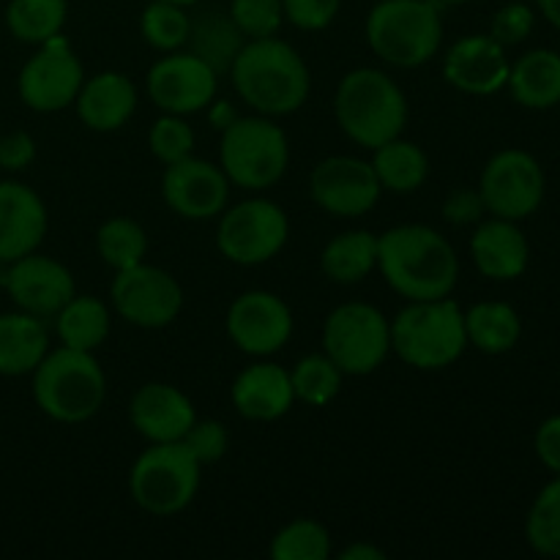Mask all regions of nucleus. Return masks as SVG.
Returning a JSON list of instances; mask_svg holds the SVG:
<instances>
[{"label":"nucleus","instance_id":"nucleus-18","mask_svg":"<svg viewBox=\"0 0 560 560\" xmlns=\"http://www.w3.org/2000/svg\"><path fill=\"white\" fill-rule=\"evenodd\" d=\"M162 197L173 213L191 222H202V219L219 217L228 208L230 180L217 164L186 156L164 170Z\"/></svg>","mask_w":560,"mask_h":560},{"label":"nucleus","instance_id":"nucleus-40","mask_svg":"<svg viewBox=\"0 0 560 560\" xmlns=\"http://www.w3.org/2000/svg\"><path fill=\"white\" fill-rule=\"evenodd\" d=\"M186 448L191 452V457L197 459L200 465H213L228 454L230 446V432L222 421L213 419H197L195 424L189 427L184 438H180Z\"/></svg>","mask_w":560,"mask_h":560},{"label":"nucleus","instance_id":"nucleus-25","mask_svg":"<svg viewBox=\"0 0 560 560\" xmlns=\"http://www.w3.org/2000/svg\"><path fill=\"white\" fill-rule=\"evenodd\" d=\"M47 353L49 334L42 317L22 310L0 315V375H33Z\"/></svg>","mask_w":560,"mask_h":560},{"label":"nucleus","instance_id":"nucleus-13","mask_svg":"<svg viewBox=\"0 0 560 560\" xmlns=\"http://www.w3.org/2000/svg\"><path fill=\"white\" fill-rule=\"evenodd\" d=\"M109 299L115 312L137 328H164L175 323L184 310V290L178 279L151 262L115 271Z\"/></svg>","mask_w":560,"mask_h":560},{"label":"nucleus","instance_id":"nucleus-3","mask_svg":"<svg viewBox=\"0 0 560 560\" xmlns=\"http://www.w3.org/2000/svg\"><path fill=\"white\" fill-rule=\"evenodd\" d=\"M337 124L355 145L381 148L402 135L408 124V98L402 88L381 69H353L334 93Z\"/></svg>","mask_w":560,"mask_h":560},{"label":"nucleus","instance_id":"nucleus-20","mask_svg":"<svg viewBox=\"0 0 560 560\" xmlns=\"http://www.w3.org/2000/svg\"><path fill=\"white\" fill-rule=\"evenodd\" d=\"M49 217L42 197L20 180H0V262H14L42 246Z\"/></svg>","mask_w":560,"mask_h":560},{"label":"nucleus","instance_id":"nucleus-6","mask_svg":"<svg viewBox=\"0 0 560 560\" xmlns=\"http://www.w3.org/2000/svg\"><path fill=\"white\" fill-rule=\"evenodd\" d=\"M366 42L388 66H424L441 49V9L432 0H381L366 16Z\"/></svg>","mask_w":560,"mask_h":560},{"label":"nucleus","instance_id":"nucleus-26","mask_svg":"<svg viewBox=\"0 0 560 560\" xmlns=\"http://www.w3.org/2000/svg\"><path fill=\"white\" fill-rule=\"evenodd\" d=\"M509 93L520 107L552 109L560 104V52L530 49L509 69Z\"/></svg>","mask_w":560,"mask_h":560},{"label":"nucleus","instance_id":"nucleus-8","mask_svg":"<svg viewBox=\"0 0 560 560\" xmlns=\"http://www.w3.org/2000/svg\"><path fill=\"white\" fill-rule=\"evenodd\" d=\"M200 470L202 465L180 441L151 443L131 465L129 492L142 512L173 517L195 501Z\"/></svg>","mask_w":560,"mask_h":560},{"label":"nucleus","instance_id":"nucleus-31","mask_svg":"<svg viewBox=\"0 0 560 560\" xmlns=\"http://www.w3.org/2000/svg\"><path fill=\"white\" fill-rule=\"evenodd\" d=\"M109 310L96 295H74L63 310L55 315V331L66 348L93 353L109 337Z\"/></svg>","mask_w":560,"mask_h":560},{"label":"nucleus","instance_id":"nucleus-37","mask_svg":"<svg viewBox=\"0 0 560 560\" xmlns=\"http://www.w3.org/2000/svg\"><path fill=\"white\" fill-rule=\"evenodd\" d=\"M191 16L186 14L184 5L167 3V0H153L142 9L140 33L148 47L159 52H175L189 38Z\"/></svg>","mask_w":560,"mask_h":560},{"label":"nucleus","instance_id":"nucleus-14","mask_svg":"<svg viewBox=\"0 0 560 560\" xmlns=\"http://www.w3.org/2000/svg\"><path fill=\"white\" fill-rule=\"evenodd\" d=\"M381 180L372 162L355 156H328L312 170L310 195L331 217L355 219L370 213L381 200Z\"/></svg>","mask_w":560,"mask_h":560},{"label":"nucleus","instance_id":"nucleus-17","mask_svg":"<svg viewBox=\"0 0 560 560\" xmlns=\"http://www.w3.org/2000/svg\"><path fill=\"white\" fill-rule=\"evenodd\" d=\"M3 288L16 310L42 317V320L58 315L77 295V284L69 268L52 257L36 255V252L14 262H5Z\"/></svg>","mask_w":560,"mask_h":560},{"label":"nucleus","instance_id":"nucleus-24","mask_svg":"<svg viewBox=\"0 0 560 560\" xmlns=\"http://www.w3.org/2000/svg\"><path fill=\"white\" fill-rule=\"evenodd\" d=\"M77 115L93 131H118L131 120L137 109V88L120 71H102L82 82L77 93Z\"/></svg>","mask_w":560,"mask_h":560},{"label":"nucleus","instance_id":"nucleus-44","mask_svg":"<svg viewBox=\"0 0 560 560\" xmlns=\"http://www.w3.org/2000/svg\"><path fill=\"white\" fill-rule=\"evenodd\" d=\"M36 159V140L27 131H9L0 137V170L22 173Z\"/></svg>","mask_w":560,"mask_h":560},{"label":"nucleus","instance_id":"nucleus-29","mask_svg":"<svg viewBox=\"0 0 560 560\" xmlns=\"http://www.w3.org/2000/svg\"><path fill=\"white\" fill-rule=\"evenodd\" d=\"M372 170H375L383 189L394 191V195H410V191L421 189V184L430 175V159L421 145L394 137V140L375 148Z\"/></svg>","mask_w":560,"mask_h":560},{"label":"nucleus","instance_id":"nucleus-11","mask_svg":"<svg viewBox=\"0 0 560 560\" xmlns=\"http://www.w3.org/2000/svg\"><path fill=\"white\" fill-rule=\"evenodd\" d=\"M545 186L547 180L541 164L520 148L498 151L481 170L479 180L487 211L498 219H509V222L534 217L545 200Z\"/></svg>","mask_w":560,"mask_h":560},{"label":"nucleus","instance_id":"nucleus-33","mask_svg":"<svg viewBox=\"0 0 560 560\" xmlns=\"http://www.w3.org/2000/svg\"><path fill=\"white\" fill-rule=\"evenodd\" d=\"M96 252L113 271H126V268L145 262L148 235L142 224L135 222V219H107L96 233Z\"/></svg>","mask_w":560,"mask_h":560},{"label":"nucleus","instance_id":"nucleus-4","mask_svg":"<svg viewBox=\"0 0 560 560\" xmlns=\"http://www.w3.org/2000/svg\"><path fill=\"white\" fill-rule=\"evenodd\" d=\"M31 388L44 416L60 424H82L102 410L107 377L96 355L63 345L33 370Z\"/></svg>","mask_w":560,"mask_h":560},{"label":"nucleus","instance_id":"nucleus-12","mask_svg":"<svg viewBox=\"0 0 560 560\" xmlns=\"http://www.w3.org/2000/svg\"><path fill=\"white\" fill-rule=\"evenodd\" d=\"M82 82L85 71L80 58L63 36H55L38 44L36 52L25 60L16 77V91L33 113H58L77 102Z\"/></svg>","mask_w":560,"mask_h":560},{"label":"nucleus","instance_id":"nucleus-39","mask_svg":"<svg viewBox=\"0 0 560 560\" xmlns=\"http://www.w3.org/2000/svg\"><path fill=\"white\" fill-rule=\"evenodd\" d=\"M230 16L246 38L277 36L284 22L282 0H233Z\"/></svg>","mask_w":560,"mask_h":560},{"label":"nucleus","instance_id":"nucleus-21","mask_svg":"<svg viewBox=\"0 0 560 560\" xmlns=\"http://www.w3.org/2000/svg\"><path fill=\"white\" fill-rule=\"evenodd\" d=\"M129 421L148 443H175L197 421L195 405L170 383H145L135 392Z\"/></svg>","mask_w":560,"mask_h":560},{"label":"nucleus","instance_id":"nucleus-23","mask_svg":"<svg viewBox=\"0 0 560 560\" xmlns=\"http://www.w3.org/2000/svg\"><path fill=\"white\" fill-rule=\"evenodd\" d=\"M470 255H474L476 268L487 279L512 282V279L523 277L528 268L530 244L517 222L495 217L476 228L474 238H470Z\"/></svg>","mask_w":560,"mask_h":560},{"label":"nucleus","instance_id":"nucleus-19","mask_svg":"<svg viewBox=\"0 0 560 560\" xmlns=\"http://www.w3.org/2000/svg\"><path fill=\"white\" fill-rule=\"evenodd\" d=\"M506 47L498 44L490 33L465 36L454 44L443 60V77L448 85L470 96H492L503 91L509 80Z\"/></svg>","mask_w":560,"mask_h":560},{"label":"nucleus","instance_id":"nucleus-34","mask_svg":"<svg viewBox=\"0 0 560 560\" xmlns=\"http://www.w3.org/2000/svg\"><path fill=\"white\" fill-rule=\"evenodd\" d=\"M290 383H293L295 399L312 408H326L342 388V370L326 353H312L293 366Z\"/></svg>","mask_w":560,"mask_h":560},{"label":"nucleus","instance_id":"nucleus-1","mask_svg":"<svg viewBox=\"0 0 560 560\" xmlns=\"http://www.w3.org/2000/svg\"><path fill=\"white\" fill-rule=\"evenodd\" d=\"M377 268L388 288L408 301L446 299L459 279L457 252L427 224H399L377 235Z\"/></svg>","mask_w":560,"mask_h":560},{"label":"nucleus","instance_id":"nucleus-35","mask_svg":"<svg viewBox=\"0 0 560 560\" xmlns=\"http://www.w3.org/2000/svg\"><path fill=\"white\" fill-rule=\"evenodd\" d=\"M268 556L273 560H326L331 556V536L317 520L299 517L273 534Z\"/></svg>","mask_w":560,"mask_h":560},{"label":"nucleus","instance_id":"nucleus-2","mask_svg":"<svg viewBox=\"0 0 560 560\" xmlns=\"http://www.w3.org/2000/svg\"><path fill=\"white\" fill-rule=\"evenodd\" d=\"M230 80L238 96L268 118L304 107L312 88L304 58L277 36L249 38L230 66Z\"/></svg>","mask_w":560,"mask_h":560},{"label":"nucleus","instance_id":"nucleus-48","mask_svg":"<svg viewBox=\"0 0 560 560\" xmlns=\"http://www.w3.org/2000/svg\"><path fill=\"white\" fill-rule=\"evenodd\" d=\"M432 3L441 9V5H463V3H468V0H432Z\"/></svg>","mask_w":560,"mask_h":560},{"label":"nucleus","instance_id":"nucleus-15","mask_svg":"<svg viewBox=\"0 0 560 560\" xmlns=\"http://www.w3.org/2000/svg\"><path fill=\"white\" fill-rule=\"evenodd\" d=\"M228 337L241 353L246 355H273L293 337V312L268 290H249L230 304L224 317Z\"/></svg>","mask_w":560,"mask_h":560},{"label":"nucleus","instance_id":"nucleus-36","mask_svg":"<svg viewBox=\"0 0 560 560\" xmlns=\"http://www.w3.org/2000/svg\"><path fill=\"white\" fill-rule=\"evenodd\" d=\"M530 550L545 558H560V476L541 487L525 520Z\"/></svg>","mask_w":560,"mask_h":560},{"label":"nucleus","instance_id":"nucleus-46","mask_svg":"<svg viewBox=\"0 0 560 560\" xmlns=\"http://www.w3.org/2000/svg\"><path fill=\"white\" fill-rule=\"evenodd\" d=\"M339 560H386V552L375 545H366V541H355L339 552Z\"/></svg>","mask_w":560,"mask_h":560},{"label":"nucleus","instance_id":"nucleus-9","mask_svg":"<svg viewBox=\"0 0 560 560\" xmlns=\"http://www.w3.org/2000/svg\"><path fill=\"white\" fill-rule=\"evenodd\" d=\"M323 353L342 375H372L392 353V328L377 306L350 301L337 306L323 326Z\"/></svg>","mask_w":560,"mask_h":560},{"label":"nucleus","instance_id":"nucleus-28","mask_svg":"<svg viewBox=\"0 0 560 560\" xmlns=\"http://www.w3.org/2000/svg\"><path fill=\"white\" fill-rule=\"evenodd\" d=\"M465 334L468 345L487 355L509 353L523 337V320L517 310L503 301H481L465 312Z\"/></svg>","mask_w":560,"mask_h":560},{"label":"nucleus","instance_id":"nucleus-49","mask_svg":"<svg viewBox=\"0 0 560 560\" xmlns=\"http://www.w3.org/2000/svg\"><path fill=\"white\" fill-rule=\"evenodd\" d=\"M167 3H175V5H195V3H200V0H167Z\"/></svg>","mask_w":560,"mask_h":560},{"label":"nucleus","instance_id":"nucleus-47","mask_svg":"<svg viewBox=\"0 0 560 560\" xmlns=\"http://www.w3.org/2000/svg\"><path fill=\"white\" fill-rule=\"evenodd\" d=\"M536 5H539L541 16L560 31V0H536Z\"/></svg>","mask_w":560,"mask_h":560},{"label":"nucleus","instance_id":"nucleus-10","mask_svg":"<svg viewBox=\"0 0 560 560\" xmlns=\"http://www.w3.org/2000/svg\"><path fill=\"white\" fill-rule=\"evenodd\" d=\"M217 246L235 266H262L284 249L290 235L288 213L282 206L252 197L219 213Z\"/></svg>","mask_w":560,"mask_h":560},{"label":"nucleus","instance_id":"nucleus-43","mask_svg":"<svg viewBox=\"0 0 560 560\" xmlns=\"http://www.w3.org/2000/svg\"><path fill=\"white\" fill-rule=\"evenodd\" d=\"M485 213L487 208H485V200H481V191L468 189V186L454 189L452 195L446 197V202H443V219H446L448 224H457V228L479 222Z\"/></svg>","mask_w":560,"mask_h":560},{"label":"nucleus","instance_id":"nucleus-16","mask_svg":"<svg viewBox=\"0 0 560 560\" xmlns=\"http://www.w3.org/2000/svg\"><path fill=\"white\" fill-rule=\"evenodd\" d=\"M219 74L191 52H167L148 69V96L162 113H200L217 96Z\"/></svg>","mask_w":560,"mask_h":560},{"label":"nucleus","instance_id":"nucleus-22","mask_svg":"<svg viewBox=\"0 0 560 560\" xmlns=\"http://www.w3.org/2000/svg\"><path fill=\"white\" fill-rule=\"evenodd\" d=\"M230 399H233L235 410L249 421L282 419L295 402L290 372L279 364H271V361L249 364L235 375Z\"/></svg>","mask_w":560,"mask_h":560},{"label":"nucleus","instance_id":"nucleus-30","mask_svg":"<svg viewBox=\"0 0 560 560\" xmlns=\"http://www.w3.org/2000/svg\"><path fill=\"white\" fill-rule=\"evenodd\" d=\"M323 273L337 284H355L377 268V235L370 230L342 233L320 255Z\"/></svg>","mask_w":560,"mask_h":560},{"label":"nucleus","instance_id":"nucleus-42","mask_svg":"<svg viewBox=\"0 0 560 560\" xmlns=\"http://www.w3.org/2000/svg\"><path fill=\"white\" fill-rule=\"evenodd\" d=\"M342 0H282L284 20L293 22L299 31H323L339 14Z\"/></svg>","mask_w":560,"mask_h":560},{"label":"nucleus","instance_id":"nucleus-27","mask_svg":"<svg viewBox=\"0 0 560 560\" xmlns=\"http://www.w3.org/2000/svg\"><path fill=\"white\" fill-rule=\"evenodd\" d=\"M189 52L197 55L202 63L211 66L219 77L230 74V66L238 58V52L244 49L246 36L238 31V25L233 22L230 11L208 9L200 11L197 16H191L189 25Z\"/></svg>","mask_w":560,"mask_h":560},{"label":"nucleus","instance_id":"nucleus-41","mask_svg":"<svg viewBox=\"0 0 560 560\" xmlns=\"http://www.w3.org/2000/svg\"><path fill=\"white\" fill-rule=\"evenodd\" d=\"M534 22H536V14L530 5L506 3L503 9L495 11V16H492L490 36L495 38L498 44H503V47H512V44L525 42V38L530 36Z\"/></svg>","mask_w":560,"mask_h":560},{"label":"nucleus","instance_id":"nucleus-7","mask_svg":"<svg viewBox=\"0 0 560 560\" xmlns=\"http://www.w3.org/2000/svg\"><path fill=\"white\" fill-rule=\"evenodd\" d=\"M288 135L268 115L235 118L222 129L219 167L238 189H271L288 173Z\"/></svg>","mask_w":560,"mask_h":560},{"label":"nucleus","instance_id":"nucleus-38","mask_svg":"<svg viewBox=\"0 0 560 560\" xmlns=\"http://www.w3.org/2000/svg\"><path fill=\"white\" fill-rule=\"evenodd\" d=\"M148 148L167 167L195 153V131L186 124L184 115L164 113L148 131Z\"/></svg>","mask_w":560,"mask_h":560},{"label":"nucleus","instance_id":"nucleus-45","mask_svg":"<svg viewBox=\"0 0 560 560\" xmlns=\"http://www.w3.org/2000/svg\"><path fill=\"white\" fill-rule=\"evenodd\" d=\"M534 448L541 465L560 476V416H550V419L541 421L534 438Z\"/></svg>","mask_w":560,"mask_h":560},{"label":"nucleus","instance_id":"nucleus-32","mask_svg":"<svg viewBox=\"0 0 560 560\" xmlns=\"http://www.w3.org/2000/svg\"><path fill=\"white\" fill-rule=\"evenodd\" d=\"M69 14L66 0H9L5 27L22 44H44L60 36Z\"/></svg>","mask_w":560,"mask_h":560},{"label":"nucleus","instance_id":"nucleus-5","mask_svg":"<svg viewBox=\"0 0 560 560\" xmlns=\"http://www.w3.org/2000/svg\"><path fill=\"white\" fill-rule=\"evenodd\" d=\"M388 328L394 353L421 372L446 370L468 348L465 312L448 295L435 301H410Z\"/></svg>","mask_w":560,"mask_h":560}]
</instances>
